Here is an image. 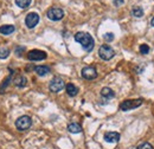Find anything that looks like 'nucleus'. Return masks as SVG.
<instances>
[{"mask_svg":"<svg viewBox=\"0 0 154 149\" xmlns=\"http://www.w3.org/2000/svg\"><path fill=\"white\" fill-rule=\"evenodd\" d=\"M35 71H36V74H38V76L43 77V76H46L48 74H50L51 69H50V66H48V65H39V66H36V68H35Z\"/></svg>","mask_w":154,"mask_h":149,"instance_id":"nucleus-12","label":"nucleus"},{"mask_svg":"<svg viewBox=\"0 0 154 149\" xmlns=\"http://www.w3.org/2000/svg\"><path fill=\"white\" fill-rule=\"evenodd\" d=\"M13 83H14V85L18 87V88H24V87L27 84V79H26L25 76L18 74V76H16V78L13 79Z\"/></svg>","mask_w":154,"mask_h":149,"instance_id":"nucleus-11","label":"nucleus"},{"mask_svg":"<svg viewBox=\"0 0 154 149\" xmlns=\"http://www.w3.org/2000/svg\"><path fill=\"white\" fill-rule=\"evenodd\" d=\"M143 103L142 98H136V99H126L120 104V109L122 111H129L132 109H136L139 108L141 104Z\"/></svg>","mask_w":154,"mask_h":149,"instance_id":"nucleus-2","label":"nucleus"},{"mask_svg":"<svg viewBox=\"0 0 154 149\" xmlns=\"http://www.w3.org/2000/svg\"><path fill=\"white\" fill-rule=\"evenodd\" d=\"M31 124H32V120H31L30 116H26V115L20 116V117L17 118V121H16V127L20 131L27 130L31 127Z\"/></svg>","mask_w":154,"mask_h":149,"instance_id":"nucleus-4","label":"nucleus"},{"mask_svg":"<svg viewBox=\"0 0 154 149\" xmlns=\"http://www.w3.org/2000/svg\"><path fill=\"white\" fill-rule=\"evenodd\" d=\"M31 4V0H16V5L20 8H27Z\"/></svg>","mask_w":154,"mask_h":149,"instance_id":"nucleus-18","label":"nucleus"},{"mask_svg":"<svg viewBox=\"0 0 154 149\" xmlns=\"http://www.w3.org/2000/svg\"><path fill=\"white\" fill-rule=\"evenodd\" d=\"M68 130L70 131L71 134H79L82 131V127L78 123H70L68 126Z\"/></svg>","mask_w":154,"mask_h":149,"instance_id":"nucleus-16","label":"nucleus"},{"mask_svg":"<svg viewBox=\"0 0 154 149\" xmlns=\"http://www.w3.org/2000/svg\"><path fill=\"white\" fill-rule=\"evenodd\" d=\"M46 17L50 19V20H52V21H58V20L63 19V17H64V11L62 8H59V7H51V8L48 10Z\"/></svg>","mask_w":154,"mask_h":149,"instance_id":"nucleus-5","label":"nucleus"},{"mask_svg":"<svg viewBox=\"0 0 154 149\" xmlns=\"http://www.w3.org/2000/svg\"><path fill=\"white\" fill-rule=\"evenodd\" d=\"M132 16L135 17V18H141V17L143 16V10H142V7H140V6H134V7L132 8Z\"/></svg>","mask_w":154,"mask_h":149,"instance_id":"nucleus-17","label":"nucleus"},{"mask_svg":"<svg viewBox=\"0 0 154 149\" xmlns=\"http://www.w3.org/2000/svg\"><path fill=\"white\" fill-rule=\"evenodd\" d=\"M24 51H25V47H24V46H18V47L16 49V55H17V57H21Z\"/></svg>","mask_w":154,"mask_h":149,"instance_id":"nucleus-24","label":"nucleus"},{"mask_svg":"<svg viewBox=\"0 0 154 149\" xmlns=\"http://www.w3.org/2000/svg\"><path fill=\"white\" fill-rule=\"evenodd\" d=\"M114 33H112V32H108V33H106L104 36H103V39L106 40V41H108V43H110V41H113L114 40Z\"/></svg>","mask_w":154,"mask_h":149,"instance_id":"nucleus-22","label":"nucleus"},{"mask_svg":"<svg viewBox=\"0 0 154 149\" xmlns=\"http://www.w3.org/2000/svg\"><path fill=\"white\" fill-rule=\"evenodd\" d=\"M10 53H11L10 49H7V47H1V49H0V59L7 58V57L10 56Z\"/></svg>","mask_w":154,"mask_h":149,"instance_id":"nucleus-19","label":"nucleus"},{"mask_svg":"<svg viewBox=\"0 0 154 149\" xmlns=\"http://www.w3.org/2000/svg\"><path fill=\"white\" fill-rule=\"evenodd\" d=\"M151 25H152V26L154 27V17L152 18V20H151Z\"/></svg>","mask_w":154,"mask_h":149,"instance_id":"nucleus-26","label":"nucleus"},{"mask_svg":"<svg viewBox=\"0 0 154 149\" xmlns=\"http://www.w3.org/2000/svg\"><path fill=\"white\" fill-rule=\"evenodd\" d=\"M38 23H39V16H38V13H36V12L29 13V14L26 16V18H25V25H26L29 29L36 27V25H37Z\"/></svg>","mask_w":154,"mask_h":149,"instance_id":"nucleus-9","label":"nucleus"},{"mask_svg":"<svg viewBox=\"0 0 154 149\" xmlns=\"http://www.w3.org/2000/svg\"><path fill=\"white\" fill-rule=\"evenodd\" d=\"M104 141L108 143H116L120 141V134L116 131H107L103 136Z\"/></svg>","mask_w":154,"mask_h":149,"instance_id":"nucleus-10","label":"nucleus"},{"mask_svg":"<svg viewBox=\"0 0 154 149\" xmlns=\"http://www.w3.org/2000/svg\"><path fill=\"white\" fill-rule=\"evenodd\" d=\"M46 52L42 51V50H31L27 53V59L31 62H39V60H44L46 59Z\"/></svg>","mask_w":154,"mask_h":149,"instance_id":"nucleus-7","label":"nucleus"},{"mask_svg":"<svg viewBox=\"0 0 154 149\" xmlns=\"http://www.w3.org/2000/svg\"><path fill=\"white\" fill-rule=\"evenodd\" d=\"M98 56L103 60H110L115 56V51L109 45H101L98 49Z\"/></svg>","mask_w":154,"mask_h":149,"instance_id":"nucleus-3","label":"nucleus"},{"mask_svg":"<svg viewBox=\"0 0 154 149\" xmlns=\"http://www.w3.org/2000/svg\"><path fill=\"white\" fill-rule=\"evenodd\" d=\"M101 96L106 99H110V98H114L115 97V93L110 89V88H103L101 90Z\"/></svg>","mask_w":154,"mask_h":149,"instance_id":"nucleus-15","label":"nucleus"},{"mask_svg":"<svg viewBox=\"0 0 154 149\" xmlns=\"http://www.w3.org/2000/svg\"><path fill=\"white\" fill-rule=\"evenodd\" d=\"M75 40L82 45L83 50L87 51V52H90L94 49V46H95L94 38L91 37L88 32H82V31L81 32H77L76 35H75Z\"/></svg>","mask_w":154,"mask_h":149,"instance_id":"nucleus-1","label":"nucleus"},{"mask_svg":"<svg viewBox=\"0 0 154 149\" xmlns=\"http://www.w3.org/2000/svg\"><path fill=\"white\" fill-rule=\"evenodd\" d=\"M81 74L84 79H88V81H91V79H95L97 77V71L95 69V66H84L81 71Z\"/></svg>","mask_w":154,"mask_h":149,"instance_id":"nucleus-8","label":"nucleus"},{"mask_svg":"<svg viewBox=\"0 0 154 149\" xmlns=\"http://www.w3.org/2000/svg\"><path fill=\"white\" fill-rule=\"evenodd\" d=\"M16 31L14 25H1L0 26V33L4 36H8Z\"/></svg>","mask_w":154,"mask_h":149,"instance_id":"nucleus-13","label":"nucleus"},{"mask_svg":"<svg viewBox=\"0 0 154 149\" xmlns=\"http://www.w3.org/2000/svg\"><path fill=\"white\" fill-rule=\"evenodd\" d=\"M136 149H154V148L149 142H143V143H141Z\"/></svg>","mask_w":154,"mask_h":149,"instance_id":"nucleus-23","label":"nucleus"},{"mask_svg":"<svg viewBox=\"0 0 154 149\" xmlns=\"http://www.w3.org/2000/svg\"><path fill=\"white\" fill-rule=\"evenodd\" d=\"M11 81H12V74H10V76H8V77L2 82V84L0 85V93H2V89L5 90V89H6V87L10 84V82H11Z\"/></svg>","mask_w":154,"mask_h":149,"instance_id":"nucleus-20","label":"nucleus"},{"mask_svg":"<svg viewBox=\"0 0 154 149\" xmlns=\"http://www.w3.org/2000/svg\"><path fill=\"white\" fill-rule=\"evenodd\" d=\"M113 2H114V5H115L116 7H119V6L125 4V0H113Z\"/></svg>","mask_w":154,"mask_h":149,"instance_id":"nucleus-25","label":"nucleus"},{"mask_svg":"<svg viewBox=\"0 0 154 149\" xmlns=\"http://www.w3.org/2000/svg\"><path fill=\"white\" fill-rule=\"evenodd\" d=\"M139 50H140V53L141 55H147L149 52V46L146 45V44H142V45H140Z\"/></svg>","mask_w":154,"mask_h":149,"instance_id":"nucleus-21","label":"nucleus"},{"mask_svg":"<svg viewBox=\"0 0 154 149\" xmlns=\"http://www.w3.org/2000/svg\"><path fill=\"white\" fill-rule=\"evenodd\" d=\"M65 90H66V93L70 97H75L77 93H78V88H77L76 85H74L72 83H68L65 85Z\"/></svg>","mask_w":154,"mask_h":149,"instance_id":"nucleus-14","label":"nucleus"},{"mask_svg":"<svg viewBox=\"0 0 154 149\" xmlns=\"http://www.w3.org/2000/svg\"><path fill=\"white\" fill-rule=\"evenodd\" d=\"M64 87H65L64 81H63L60 77H55V78H52V81H51L50 84H49V89H50V91H51V93H59L60 90H63Z\"/></svg>","mask_w":154,"mask_h":149,"instance_id":"nucleus-6","label":"nucleus"}]
</instances>
